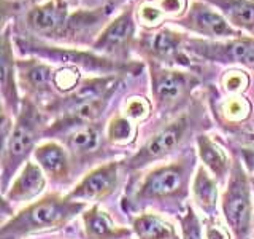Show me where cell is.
I'll return each instance as SVG.
<instances>
[{
  "label": "cell",
  "mask_w": 254,
  "mask_h": 239,
  "mask_svg": "<svg viewBox=\"0 0 254 239\" xmlns=\"http://www.w3.org/2000/svg\"><path fill=\"white\" fill-rule=\"evenodd\" d=\"M195 166V153L190 148L178 159L153 167L123 199L126 211H140L153 207L164 212L181 214L186 201L190 177Z\"/></svg>",
  "instance_id": "6da1fadb"
},
{
  "label": "cell",
  "mask_w": 254,
  "mask_h": 239,
  "mask_svg": "<svg viewBox=\"0 0 254 239\" xmlns=\"http://www.w3.org/2000/svg\"><path fill=\"white\" fill-rule=\"evenodd\" d=\"M13 42L16 50L21 56H35L50 64L61 66H73L79 70L94 75H140L143 70L141 61L119 62L110 59L107 56L92 51L91 48H76V46H64L38 40L34 37L18 34L13 35Z\"/></svg>",
  "instance_id": "7a4b0ae2"
},
{
  "label": "cell",
  "mask_w": 254,
  "mask_h": 239,
  "mask_svg": "<svg viewBox=\"0 0 254 239\" xmlns=\"http://www.w3.org/2000/svg\"><path fill=\"white\" fill-rule=\"evenodd\" d=\"M50 126V114L29 98L22 99L19 114L14 117L10 134L3 137L2 145V169L0 183L2 195L11 185L13 179L29 161V156L38 147Z\"/></svg>",
  "instance_id": "3957f363"
},
{
  "label": "cell",
  "mask_w": 254,
  "mask_h": 239,
  "mask_svg": "<svg viewBox=\"0 0 254 239\" xmlns=\"http://www.w3.org/2000/svg\"><path fill=\"white\" fill-rule=\"evenodd\" d=\"M87 207V204L73 201L67 195L50 193L5 220L0 228V239H24L30 235L61 230Z\"/></svg>",
  "instance_id": "277c9868"
},
{
  "label": "cell",
  "mask_w": 254,
  "mask_h": 239,
  "mask_svg": "<svg viewBox=\"0 0 254 239\" xmlns=\"http://www.w3.org/2000/svg\"><path fill=\"white\" fill-rule=\"evenodd\" d=\"M200 115H202L200 109L190 107L189 110L181 112L172 121L164 124L162 127H159L140 147L137 153L132 155L124 163L126 169L141 171L149 164L161 161V159L172 155L173 151H177V148H180L189 135L203 123V118Z\"/></svg>",
  "instance_id": "5b68a950"
},
{
  "label": "cell",
  "mask_w": 254,
  "mask_h": 239,
  "mask_svg": "<svg viewBox=\"0 0 254 239\" xmlns=\"http://www.w3.org/2000/svg\"><path fill=\"white\" fill-rule=\"evenodd\" d=\"M221 211L234 239H250L254 227V203L248 172L240 158H234L232 171L221 196Z\"/></svg>",
  "instance_id": "8992f818"
},
{
  "label": "cell",
  "mask_w": 254,
  "mask_h": 239,
  "mask_svg": "<svg viewBox=\"0 0 254 239\" xmlns=\"http://www.w3.org/2000/svg\"><path fill=\"white\" fill-rule=\"evenodd\" d=\"M151 98L159 114H175L189 104L195 88L200 85L194 72L180 67H165L159 64H148Z\"/></svg>",
  "instance_id": "52a82bcc"
},
{
  "label": "cell",
  "mask_w": 254,
  "mask_h": 239,
  "mask_svg": "<svg viewBox=\"0 0 254 239\" xmlns=\"http://www.w3.org/2000/svg\"><path fill=\"white\" fill-rule=\"evenodd\" d=\"M188 34L175 26H162L143 30L138 35L135 51L146 64L153 62L165 67H192L194 59L186 51Z\"/></svg>",
  "instance_id": "ba28073f"
},
{
  "label": "cell",
  "mask_w": 254,
  "mask_h": 239,
  "mask_svg": "<svg viewBox=\"0 0 254 239\" xmlns=\"http://www.w3.org/2000/svg\"><path fill=\"white\" fill-rule=\"evenodd\" d=\"M186 51L192 59L254 74V35H240L229 40H203L189 35Z\"/></svg>",
  "instance_id": "9c48e42d"
},
{
  "label": "cell",
  "mask_w": 254,
  "mask_h": 239,
  "mask_svg": "<svg viewBox=\"0 0 254 239\" xmlns=\"http://www.w3.org/2000/svg\"><path fill=\"white\" fill-rule=\"evenodd\" d=\"M135 3L127 2L123 10L119 11L113 19L94 40L91 50L99 53L102 56H107L110 59H115L119 62H130L132 51L137 45V14H135Z\"/></svg>",
  "instance_id": "30bf717a"
},
{
  "label": "cell",
  "mask_w": 254,
  "mask_h": 239,
  "mask_svg": "<svg viewBox=\"0 0 254 239\" xmlns=\"http://www.w3.org/2000/svg\"><path fill=\"white\" fill-rule=\"evenodd\" d=\"M170 24L190 37L203 40H229L245 35L230 26L216 8L203 0H194L188 11L181 18L170 21Z\"/></svg>",
  "instance_id": "8fae6325"
},
{
  "label": "cell",
  "mask_w": 254,
  "mask_h": 239,
  "mask_svg": "<svg viewBox=\"0 0 254 239\" xmlns=\"http://www.w3.org/2000/svg\"><path fill=\"white\" fill-rule=\"evenodd\" d=\"M16 67H18L19 90L24 91V98H29L43 109L56 99V91L53 88V75L56 69L53 64L35 56H26L16 61Z\"/></svg>",
  "instance_id": "7c38bea8"
},
{
  "label": "cell",
  "mask_w": 254,
  "mask_h": 239,
  "mask_svg": "<svg viewBox=\"0 0 254 239\" xmlns=\"http://www.w3.org/2000/svg\"><path fill=\"white\" fill-rule=\"evenodd\" d=\"M121 161H108L105 164L95 166L83 179L79 180L76 185L71 188L67 196L73 201H79L89 206L99 204L105 198H108L119 185V179H121Z\"/></svg>",
  "instance_id": "4fadbf2b"
},
{
  "label": "cell",
  "mask_w": 254,
  "mask_h": 239,
  "mask_svg": "<svg viewBox=\"0 0 254 239\" xmlns=\"http://www.w3.org/2000/svg\"><path fill=\"white\" fill-rule=\"evenodd\" d=\"M13 26L2 27V40H0V80H2V102L3 114L11 118L19 114L22 99L18 83V67H16L14 50H13Z\"/></svg>",
  "instance_id": "5bb4252c"
},
{
  "label": "cell",
  "mask_w": 254,
  "mask_h": 239,
  "mask_svg": "<svg viewBox=\"0 0 254 239\" xmlns=\"http://www.w3.org/2000/svg\"><path fill=\"white\" fill-rule=\"evenodd\" d=\"M35 163L42 167L46 179L54 185H67L76 171L73 159L65 145L59 142H43L34 151Z\"/></svg>",
  "instance_id": "9a60e30c"
},
{
  "label": "cell",
  "mask_w": 254,
  "mask_h": 239,
  "mask_svg": "<svg viewBox=\"0 0 254 239\" xmlns=\"http://www.w3.org/2000/svg\"><path fill=\"white\" fill-rule=\"evenodd\" d=\"M65 148L70 151L71 159H73L75 167L76 163L87 164L92 163L94 159L102 156L103 145H105L107 139H103L102 127L97 123H89L78 126L75 129L68 131L62 135Z\"/></svg>",
  "instance_id": "2e32d148"
},
{
  "label": "cell",
  "mask_w": 254,
  "mask_h": 239,
  "mask_svg": "<svg viewBox=\"0 0 254 239\" xmlns=\"http://www.w3.org/2000/svg\"><path fill=\"white\" fill-rule=\"evenodd\" d=\"M46 187V175L37 163L27 161L18 175L13 179L11 185L2 195L3 204H22L34 203V199L43 193Z\"/></svg>",
  "instance_id": "e0dca14e"
},
{
  "label": "cell",
  "mask_w": 254,
  "mask_h": 239,
  "mask_svg": "<svg viewBox=\"0 0 254 239\" xmlns=\"http://www.w3.org/2000/svg\"><path fill=\"white\" fill-rule=\"evenodd\" d=\"M197 155L200 158L202 166L208 171L219 183L227 182L232 171L234 159L230 158L224 147L218 140H214L208 134H198L197 139Z\"/></svg>",
  "instance_id": "ac0fdd59"
},
{
  "label": "cell",
  "mask_w": 254,
  "mask_h": 239,
  "mask_svg": "<svg viewBox=\"0 0 254 239\" xmlns=\"http://www.w3.org/2000/svg\"><path fill=\"white\" fill-rule=\"evenodd\" d=\"M83 228L86 239H129L132 235L129 228L118 227L99 204H92L83 212Z\"/></svg>",
  "instance_id": "d6986e66"
},
{
  "label": "cell",
  "mask_w": 254,
  "mask_h": 239,
  "mask_svg": "<svg viewBox=\"0 0 254 239\" xmlns=\"http://www.w3.org/2000/svg\"><path fill=\"white\" fill-rule=\"evenodd\" d=\"M213 114L224 126H238L250 118L253 104L245 94H221L211 96Z\"/></svg>",
  "instance_id": "ffe728a7"
},
{
  "label": "cell",
  "mask_w": 254,
  "mask_h": 239,
  "mask_svg": "<svg viewBox=\"0 0 254 239\" xmlns=\"http://www.w3.org/2000/svg\"><path fill=\"white\" fill-rule=\"evenodd\" d=\"M245 35H254V0H203Z\"/></svg>",
  "instance_id": "44dd1931"
},
{
  "label": "cell",
  "mask_w": 254,
  "mask_h": 239,
  "mask_svg": "<svg viewBox=\"0 0 254 239\" xmlns=\"http://www.w3.org/2000/svg\"><path fill=\"white\" fill-rule=\"evenodd\" d=\"M219 182L205 169L203 166H198L195 175L192 179V193L194 203L198 206L205 217L218 215V203H219Z\"/></svg>",
  "instance_id": "7402d4cb"
},
{
  "label": "cell",
  "mask_w": 254,
  "mask_h": 239,
  "mask_svg": "<svg viewBox=\"0 0 254 239\" xmlns=\"http://www.w3.org/2000/svg\"><path fill=\"white\" fill-rule=\"evenodd\" d=\"M132 231L138 239H180L173 223L156 212H141L132 217Z\"/></svg>",
  "instance_id": "603a6c76"
},
{
  "label": "cell",
  "mask_w": 254,
  "mask_h": 239,
  "mask_svg": "<svg viewBox=\"0 0 254 239\" xmlns=\"http://www.w3.org/2000/svg\"><path fill=\"white\" fill-rule=\"evenodd\" d=\"M137 134L138 124L119 112L108 121L105 139L110 145H129L137 140Z\"/></svg>",
  "instance_id": "cb8c5ba5"
},
{
  "label": "cell",
  "mask_w": 254,
  "mask_h": 239,
  "mask_svg": "<svg viewBox=\"0 0 254 239\" xmlns=\"http://www.w3.org/2000/svg\"><path fill=\"white\" fill-rule=\"evenodd\" d=\"M83 74L78 67L73 66H61L54 70L53 75V88L56 94L67 96L73 93L83 82Z\"/></svg>",
  "instance_id": "d4e9b609"
},
{
  "label": "cell",
  "mask_w": 254,
  "mask_h": 239,
  "mask_svg": "<svg viewBox=\"0 0 254 239\" xmlns=\"http://www.w3.org/2000/svg\"><path fill=\"white\" fill-rule=\"evenodd\" d=\"M251 83L250 72L237 67H229L219 77V93L221 94H245Z\"/></svg>",
  "instance_id": "484cf974"
},
{
  "label": "cell",
  "mask_w": 254,
  "mask_h": 239,
  "mask_svg": "<svg viewBox=\"0 0 254 239\" xmlns=\"http://www.w3.org/2000/svg\"><path fill=\"white\" fill-rule=\"evenodd\" d=\"M153 107H154L153 102H151L148 98L135 94V96H129V98L124 101L121 114L129 120H132L133 123L140 124L143 121H146L149 115L153 114Z\"/></svg>",
  "instance_id": "4316f807"
},
{
  "label": "cell",
  "mask_w": 254,
  "mask_h": 239,
  "mask_svg": "<svg viewBox=\"0 0 254 239\" xmlns=\"http://www.w3.org/2000/svg\"><path fill=\"white\" fill-rule=\"evenodd\" d=\"M181 239H205V231L198 215L195 214L194 207L186 204L181 214H178Z\"/></svg>",
  "instance_id": "83f0119b"
},
{
  "label": "cell",
  "mask_w": 254,
  "mask_h": 239,
  "mask_svg": "<svg viewBox=\"0 0 254 239\" xmlns=\"http://www.w3.org/2000/svg\"><path fill=\"white\" fill-rule=\"evenodd\" d=\"M154 6L159 10L164 21H175L188 11V0H153Z\"/></svg>",
  "instance_id": "f1b7e54d"
},
{
  "label": "cell",
  "mask_w": 254,
  "mask_h": 239,
  "mask_svg": "<svg viewBox=\"0 0 254 239\" xmlns=\"http://www.w3.org/2000/svg\"><path fill=\"white\" fill-rule=\"evenodd\" d=\"M205 239H232V233L226 222H222L218 215L203 219Z\"/></svg>",
  "instance_id": "f546056e"
},
{
  "label": "cell",
  "mask_w": 254,
  "mask_h": 239,
  "mask_svg": "<svg viewBox=\"0 0 254 239\" xmlns=\"http://www.w3.org/2000/svg\"><path fill=\"white\" fill-rule=\"evenodd\" d=\"M235 153L242 159L245 169L254 175V148L253 147H237Z\"/></svg>",
  "instance_id": "4dcf8cb0"
},
{
  "label": "cell",
  "mask_w": 254,
  "mask_h": 239,
  "mask_svg": "<svg viewBox=\"0 0 254 239\" xmlns=\"http://www.w3.org/2000/svg\"><path fill=\"white\" fill-rule=\"evenodd\" d=\"M54 2L62 8H67V10H76L81 0H54Z\"/></svg>",
  "instance_id": "1f68e13d"
},
{
  "label": "cell",
  "mask_w": 254,
  "mask_h": 239,
  "mask_svg": "<svg viewBox=\"0 0 254 239\" xmlns=\"http://www.w3.org/2000/svg\"><path fill=\"white\" fill-rule=\"evenodd\" d=\"M103 3H108V5H115L116 8L121 5V3H127V0H103Z\"/></svg>",
  "instance_id": "d6a6232c"
},
{
  "label": "cell",
  "mask_w": 254,
  "mask_h": 239,
  "mask_svg": "<svg viewBox=\"0 0 254 239\" xmlns=\"http://www.w3.org/2000/svg\"><path fill=\"white\" fill-rule=\"evenodd\" d=\"M45 0H27V3L30 5V6H34V5H40V3H43Z\"/></svg>",
  "instance_id": "836d02e7"
},
{
  "label": "cell",
  "mask_w": 254,
  "mask_h": 239,
  "mask_svg": "<svg viewBox=\"0 0 254 239\" xmlns=\"http://www.w3.org/2000/svg\"><path fill=\"white\" fill-rule=\"evenodd\" d=\"M246 140L251 142V143H254V134H248V135H246Z\"/></svg>",
  "instance_id": "e575fe53"
}]
</instances>
